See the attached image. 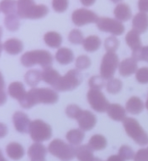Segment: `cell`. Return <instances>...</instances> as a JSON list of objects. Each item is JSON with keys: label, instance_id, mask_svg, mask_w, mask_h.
<instances>
[{"label": "cell", "instance_id": "obj_12", "mask_svg": "<svg viewBox=\"0 0 148 161\" xmlns=\"http://www.w3.org/2000/svg\"><path fill=\"white\" fill-rule=\"evenodd\" d=\"M13 121L15 129L19 133L28 134V133L30 132L32 122L25 113H23L21 111L16 112L13 114Z\"/></svg>", "mask_w": 148, "mask_h": 161}, {"label": "cell", "instance_id": "obj_18", "mask_svg": "<svg viewBox=\"0 0 148 161\" xmlns=\"http://www.w3.org/2000/svg\"><path fill=\"white\" fill-rule=\"evenodd\" d=\"M8 94L12 98L21 102L24 99V97L26 96L27 92L22 83L13 82L8 87Z\"/></svg>", "mask_w": 148, "mask_h": 161}, {"label": "cell", "instance_id": "obj_34", "mask_svg": "<svg viewBox=\"0 0 148 161\" xmlns=\"http://www.w3.org/2000/svg\"><path fill=\"white\" fill-rule=\"evenodd\" d=\"M122 89V81L118 79H112L107 83V91L109 94H116L119 93Z\"/></svg>", "mask_w": 148, "mask_h": 161}, {"label": "cell", "instance_id": "obj_33", "mask_svg": "<svg viewBox=\"0 0 148 161\" xmlns=\"http://www.w3.org/2000/svg\"><path fill=\"white\" fill-rule=\"evenodd\" d=\"M1 10L6 16L18 14V6L15 1H3L1 3Z\"/></svg>", "mask_w": 148, "mask_h": 161}, {"label": "cell", "instance_id": "obj_16", "mask_svg": "<svg viewBox=\"0 0 148 161\" xmlns=\"http://www.w3.org/2000/svg\"><path fill=\"white\" fill-rule=\"evenodd\" d=\"M28 154L31 159V161L44 160L47 154V149L43 144L40 143H34L29 147Z\"/></svg>", "mask_w": 148, "mask_h": 161}, {"label": "cell", "instance_id": "obj_11", "mask_svg": "<svg viewBox=\"0 0 148 161\" xmlns=\"http://www.w3.org/2000/svg\"><path fill=\"white\" fill-rule=\"evenodd\" d=\"M99 18L94 12L87 8H79L72 13V20L77 26L81 27L82 25L92 23H98Z\"/></svg>", "mask_w": 148, "mask_h": 161}, {"label": "cell", "instance_id": "obj_5", "mask_svg": "<svg viewBox=\"0 0 148 161\" xmlns=\"http://www.w3.org/2000/svg\"><path fill=\"white\" fill-rule=\"evenodd\" d=\"M123 126L130 137L139 145L148 144V135L142 129L138 121L133 118H126L123 120Z\"/></svg>", "mask_w": 148, "mask_h": 161}, {"label": "cell", "instance_id": "obj_3", "mask_svg": "<svg viewBox=\"0 0 148 161\" xmlns=\"http://www.w3.org/2000/svg\"><path fill=\"white\" fill-rule=\"evenodd\" d=\"M21 63L26 68L39 64L43 68V69H45L52 66L53 56L47 50L29 51L21 57Z\"/></svg>", "mask_w": 148, "mask_h": 161}, {"label": "cell", "instance_id": "obj_29", "mask_svg": "<svg viewBox=\"0 0 148 161\" xmlns=\"http://www.w3.org/2000/svg\"><path fill=\"white\" fill-rule=\"evenodd\" d=\"M101 39L96 35H91L84 39L83 48L87 52H94L98 50L101 46Z\"/></svg>", "mask_w": 148, "mask_h": 161}, {"label": "cell", "instance_id": "obj_13", "mask_svg": "<svg viewBox=\"0 0 148 161\" xmlns=\"http://www.w3.org/2000/svg\"><path fill=\"white\" fill-rule=\"evenodd\" d=\"M80 130L88 131L94 128L97 124V118L92 112L88 110H82L77 119Z\"/></svg>", "mask_w": 148, "mask_h": 161}, {"label": "cell", "instance_id": "obj_17", "mask_svg": "<svg viewBox=\"0 0 148 161\" xmlns=\"http://www.w3.org/2000/svg\"><path fill=\"white\" fill-rule=\"evenodd\" d=\"M108 114L115 121H122L126 119V109L118 103H112L108 108Z\"/></svg>", "mask_w": 148, "mask_h": 161}, {"label": "cell", "instance_id": "obj_48", "mask_svg": "<svg viewBox=\"0 0 148 161\" xmlns=\"http://www.w3.org/2000/svg\"><path fill=\"white\" fill-rule=\"evenodd\" d=\"M92 161H103V160H102V159H98V158H95V159H93Z\"/></svg>", "mask_w": 148, "mask_h": 161}, {"label": "cell", "instance_id": "obj_50", "mask_svg": "<svg viewBox=\"0 0 148 161\" xmlns=\"http://www.w3.org/2000/svg\"><path fill=\"white\" fill-rule=\"evenodd\" d=\"M146 108L148 109V99H147V100H146Z\"/></svg>", "mask_w": 148, "mask_h": 161}, {"label": "cell", "instance_id": "obj_46", "mask_svg": "<svg viewBox=\"0 0 148 161\" xmlns=\"http://www.w3.org/2000/svg\"><path fill=\"white\" fill-rule=\"evenodd\" d=\"M107 161H125L120 155H112L107 159Z\"/></svg>", "mask_w": 148, "mask_h": 161}, {"label": "cell", "instance_id": "obj_15", "mask_svg": "<svg viewBox=\"0 0 148 161\" xmlns=\"http://www.w3.org/2000/svg\"><path fill=\"white\" fill-rule=\"evenodd\" d=\"M132 29L134 31L143 34L148 29V15L145 13H138L132 19Z\"/></svg>", "mask_w": 148, "mask_h": 161}, {"label": "cell", "instance_id": "obj_41", "mask_svg": "<svg viewBox=\"0 0 148 161\" xmlns=\"http://www.w3.org/2000/svg\"><path fill=\"white\" fill-rule=\"evenodd\" d=\"M136 79L140 84H148V67L139 69L136 74Z\"/></svg>", "mask_w": 148, "mask_h": 161}, {"label": "cell", "instance_id": "obj_31", "mask_svg": "<svg viewBox=\"0 0 148 161\" xmlns=\"http://www.w3.org/2000/svg\"><path fill=\"white\" fill-rule=\"evenodd\" d=\"M25 81L29 86H37L42 80V73L39 70H29L25 75Z\"/></svg>", "mask_w": 148, "mask_h": 161}, {"label": "cell", "instance_id": "obj_26", "mask_svg": "<svg viewBox=\"0 0 148 161\" xmlns=\"http://www.w3.org/2000/svg\"><path fill=\"white\" fill-rule=\"evenodd\" d=\"M44 42L50 48H59L62 44V36L57 32H48L43 37Z\"/></svg>", "mask_w": 148, "mask_h": 161}, {"label": "cell", "instance_id": "obj_6", "mask_svg": "<svg viewBox=\"0 0 148 161\" xmlns=\"http://www.w3.org/2000/svg\"><path fill=\"white\" fill-rule=\"evenodd\" d=\"M82 81L81 73L77 69H71L64 75L61 76L55 86L53 87L57 91H69L76 89Z\"/></svg>", "mask_w": 148, "mask_h": 161}, {"label": "cell", "instance_id": "obj_47", "mask_svg": "<svg viewBox=\"0 0 148 161\" xmlns=\"http://www.w3.org/2000/svg\"><path fill=\"white\" fill-rule=\"evenodd\" d=\"M94 2L95 1H85V0H83V1H82V3L84 5H92V3H94Z\"/></svg>", "mask_w": 148, "mask_h": 161}, {"label": "cell", "instance_id": "obj_30", "mask_svg": "<svg viewBox=\"0 0 148 161\" xmlns=\"http://www.w3.org/2000/svg\"><path fill=\"white\" fill-rule=\"evenodd\" d=\"M107 140L104 136L101 135H95L90 139L88 145L92 150H102L107 147Z\"/></svg>", "mask_w": 148, "mask_h": 161}, {"label": "cell", "instance_id": "obj_35", "mask_svg": "<svg viewBox=\"0 0 148 161\" xmlns=\"http://www.w3.org/2000/svg\"><path fill=\"white\" fill-rule=\"evenodd\" d=\"M132 58L136 61H146L148 63V46L132 51Z\"/></svg>", "mask_w": 148, "mask_h": 161}, {"label": "cell", "instance_id": "obj_27", "mask_svg": "<svg viewBox=\"0 0 148 161\" xmlns=\"http://www.w3.org/2000/svg\"><path fill=\"white\" fill-rule=\"evenodd\" d=\"M84 137H85V135H84L83 130L80 129H74V130H69L66 135L67 141L72 145H79L84 140Z\"/></svg>", "mask_w": 148, "mask_h": 161}, {"label": "cell", "instance_id": "obj_20", "mask_svg": "<svg viewBox=\"0 0 148 161\" xmlns=\"http://www.w3.org/2000/svg\"><path fill=\"white\" fill-rule=\"evenodd\" d=\"M3 48L8 53L11 55H16L21 53L24 49V44L18 39H8L3 44Z\"/></svg>", "mask_w": 148, "mask_h": 161}, {"label": "cell", "instance_id": "obj_10", "mask_svg": "<svg viewBox=\"0 0 148 161\" xmlns=\"http://www.w3.org/2000/svg\"><path fill=\"white\" fill-rule=\"evenodd\" d=\"M97 25L99 30L111 33L113 35H121L125 31L124 25L121 22L111 18H99Z\"/></svg>", "mask_w": 148, "mask_h": 161}, {"label": "cell", "instance_id": "obj_32", "mask_svg": "<svg viewBox=\"0 0 148 161\" xmlns=\"http://www.w3.org/2000/svg\"><path fill=\"white\" fill-rule=\"evenodd\" d=\"M5 26L9 31H17L19 28V16L16 14L8 15L4 19Z\"/></svg>", "mask_w": 148, "mask_h": 161}, {"label": "cell", "instance_id": "obj_22", "mask_svg": "<svg viewBox=\"0 0 148 161\" xmlns=\"http://www.w3.org/2000/svg\"><path fill=\"white\" fill-rule=\"evenodd\" d=\"M127 110L131 114H139L144 109V103L138 97H131L126 103Z\"/></svg>", "mask_w": 148, "mask_h": 161}, {"label": "cell", "instance_id": "obj_37", "mask_svg": "<svg viewBox=\"0 0 148 161\" xmlns=\"http://www.w3.org/2000/svg\"><path fill=\"white\" fill-rule=\"evenodd\" d=\"M68 40L73 44H82L83 43V34L78 29H73L69 33Z\"/></svg>", "mask_w": 148, "mask_h": 161}, {"label": "cell", "instance_id": "obj_8", "mask_svg": "<svg viewBox=\"0 0 148 161\" xmlns=\"http://www.w3.org/2000/svg\"><path fill=\"white\" fill-rule=\"evenodd\" d=\"M118 66H119L118 56L115 53H107L103 56L101 64V76L104 80H112Z\"/></svg>", "mask_w": 148, "mask_h": 161}, {"label": "cell", "instance_id": "obj_28", "mask_svg": "<svg viewBox=\"0 0 148 161\" xmlns=\"http://www.w3.org/2000/svg\"><path fill=\"white\" fill-rule=\"evenodd\" d=\"M127 44L132 49V51L141 48V41L138 33L134 31L133 29L129 31L126 35Z\"/></svg>", "mask_w": 148, "mask_h": 161}, {"label": "cell", "instance_id": "obj_40", "mask_svg": "<svg viewBox=\"0 0 148 161\" xmlns=\"http://www.w3.org/2000/svg\"><path fill=\"white\" fill-rule=\"evenodd\" d=\"M118 155L122 157L125 161L131 160V159H134V157H135V154H134V151L132 150V149L131 147L127 146V145H122L120 148Z\"/></svg>", "mask_w": 148, "mask_h": 161}, {"label": "cell", "instance_id": "obj_51", "mask_svg": "<svg viewBox=\"0 0 148 161\" xmlns=\"http://www.w3.org/2000/svg\"><path fill=\"white\" fill-rule=\"evenodd\" d=\"M38 161H45V160H38Z\"/></svg>", "mask_w": 148, "mask_h": 161}, {"label": "cell", "instance_id": "obj_43", "mask_svg": "<svg viewBox=\"0 0 148 161\" xmlns=\"http://www.w3.org/2000/svg\"><path fill=\"white\" fill-rule=\"evenodd\" d=\"M68 2L66 0H54L53 1V8L54 11L57 13L64 12L67 8Z\"/></svg>", "mask_w": 148, "mask_h": 161}, {"label": "cell", "instance_id": "obj_49", "mask_svg": "<svg viewBox=\"0 0 148 161\" xmlns=\"http://www.w3.org/2000/svg\"><path fill=\"white\" fill-rule=\"evenodd\" d=\"M1 161H6V160H5L4 158H3V155H1Z\"/></svg>", "mask_w": 148, "mask_h": 161}, {"label": "cell", "instance_id": "obj_24", "mask_svg": "<svg viewBox=\"0 0 148 161\" xmlns=\"http://www.w3.org/2000/svg\"><path fill=\"white\" fill-rule=\"evenodd\" d=\"M56 60L60 64H68L73 61L74 56L72 51L67 48H60L57 51L55 55Z\"/></svg>", "mask_w": 148, "mask_h": 161}, {"label": "cell", "instance_id": "obj_14", "mask_svg": "<svg viewBox=\"0 0 148 161\" xmlns=\"http://www.w3.org/2000/svg\"><path fill=\"white\" fill-rule=\"evenodd\" d=\"M120 75L123 77H127L137 72V61L131 58H127L119 64L118 66Z\"/></svg>", "mask_w": 148, "mask_h": 161}, {"label": "cell", "instance_id": "obj_7", "mask_svg": "<svg viewBox=\"0 0 148 161\" xmlns=\"http://www.w3.org/2000/svg\"><path fill=\"white\" fill-rule=\"evenodd\" d=\"M30 136L36 143L48 140L52 136V129L49 125L41 119H36L32 122L30 127Z\"/></svg>", "mask_w": 148, "mask_h": 161}, {"label": "cell", "instance_id": "obj_39", "mask_svg": "<svg viewBox=\"0 0 148 161\" xmlns=\"http://www.w3.org/2000/svg\"><path fill=\"white\" fill-rule=\"evenodd\" d=\"M76 68L79 70L86 69L91 65V59L89 58L88 56L87 55H80L76 59Z\"/></svg>", "mask_w": 148, "mask_h": 161}, {"label": "cell", "instance_id": "obj_1", "mask_svg": "<svg viewBox=\"0 0 148 161\" xmlns=\"http://www.w3.org/2000/svg\"><path fill=\"white\" fill-rule=\"evenodd\" d=\"M58 94L53 89L48 88H33L27 92L24 99L19 102L20 105L24 108H31L38 103L52 104L57 103Z\"/></svg>", "mask_w": 148, "mask_h": 161}, {"label": "cell", "instance_id": "obj_44", "mask_svg": "<svg viewBox=\"0 0 148 161\" xmlns=\"http://www.w3.org/2000/svg\"><path fill=\"white\" fill-rule=\"evenodd\" d=\"M134 161H148V149H141L136 152Z\"/></svg>", "mask_w": 148, "mask_h": 161}, {"label": "cell", "instance_id": "obj_36", "mask_svg": "<svg viewBox=\"0 0 148 161\" xmlns=\"http://www.w3.org/2000/svg\"><path fill=\"white\" fill-rule=\"evenodd\" d=\"M104 47L108 53H114L119 47V40L115 36H111L105 40Z\"/></svg>", "mask_w": 148, "mask_h": 161}, {"label": "cell", "instance_id": "obj_21", "mask_svg": "<svg viewBox=\"0 0 148 161\" xmlns=\"http://www.w3.org/2000/svg\"><path fill=\"white\" fill-rule=\"evenodd\" d=\"M114 15L119 22H126L131 18V10L126 3H120L115 8Z\"/></svg>", "mask_w": 148, "mask_h": 161}, {"label": "cell", "instance_id": "obj_38", "mask_svg": "<svg viewBox=\"0 0 148 161\" xmlns=\"http://www.w3.org/2000/svg\"><path fill=\"white\" fill-rule=\"evenodd\" d=\"M88 84L91 89H98L100 90L105 86V80L102 76H92L89 80Z\"/></svg>", "mask_w": 148, "mask_h": 161}, {"label": "cell", "instance_id": "obj_25", "mask_svg": "<svg viewBox=\"0 0 148 161\" xmlns=\"http://www.w3.org/2000/svg\"><path fill=\"white\" fill-rule=\"evenodd\" d=\"M76 157L79 161H92L95 159L93 156V150L88 144H84L76 148Z\"/></svg>", "mask_w": 148, "mask_h": 161}, {"label": "cell", "instance_id": "obj_42", "mask_svg": "<svg viewBox=\"0 0 148 161\" xmlns=\"http://www.w3.org/2000/svg\"><path fill=\"white\" fill-rule=\"evenodd\" d=\"M82 109L76 104H70L66 108V114L71 119H77L79 114H81Z\"/></svg>", "mask_w": 148, "mask_h": 161}, {"label": "cell", "instance_id": "obj_9", "mask_svg": "<svg viewBox=\"0 0 148 161\" xmlns=\"http://www.w3.org/2000/svg\"><path fill=\"white\" fill-rule=\"evenodd\" d=\"M87 101L92 108L97 112L103 113L108 111L109 107V102L106 99L104 94L98 89H90L87 94Z\"/></svg>", "mask_w": 148, "mask_h": 161}, {"label": "cell", "instance_id": "obj_45", "mask_svg": "<svg viewBox=\"0 0 148 161\" xmlns=\"http://www.w3.org/2000/svg\"><path fill=\"white\" fill-rule=\"evenodd\" d=\"M138 8L141 13H147L148 12V1H139Z\"/></svg>", "mask_w": 148, "mask_h": 161}, {"label": "cell", "instance_id": "obj_4", "mask_svg": "<svg viewBox=\"0 0 148 161\" xmlns=\"http://www.w3.org/2000/svg\"><path fill=\"white\" fill-rule=\"evenodd\" d=\"M48 151L62 161L72 160L76 156V149L73 145L66 144L63 140L59 139H56L51 142L48 146Z\"/></svg>", "mask_w": 148, "mask_h": 161}, {"label": "cell", "instance_id": "obj_19", "mask_svg": "<svg viewBox=\"0 0 148 161\" xmlns=\"http://www.w3.org/2000/svg\"><path fill=\"white\" fill-rule=\"evenodd\" d=\"M6 152L9 158L13 160H18L24 155V149L21 144L16 142L10 143L6 147Z\"/></svg>", "mask_w": 148, "mask_h": 161}, {"label": "cell", "instance_id": "obj_23", "mask_svg": "<svg viewBox=\"0 0 148 161\" xmlns=\"http://www.w3.org/2000/svg\"><path fill=\"white\" fill-rule=\"evenodd\" d=\"M61 78L59 73L53 69L52 67L47 68L45 69H43L42 73V80L45 82L46 84H49L52 87L55 86L57 81Z\"/></svg>", "mask_w": 148, "mask_h": 161}, {"label": "cell", "instance_id": "obj_2", "mask_svg": "<svg viewBox=\"0 0 148 161\" xmlns=\"http://www.w3.org/2000/svg\"><path fill=\"white\" fill-rule=\"evenodd\" d=\"M18 15L20 19H38L48 14V8L46 5L35 4L34 1H18Z\"/></svg>", "mask_w": 148, "mask_h": 161}]
</instances>
